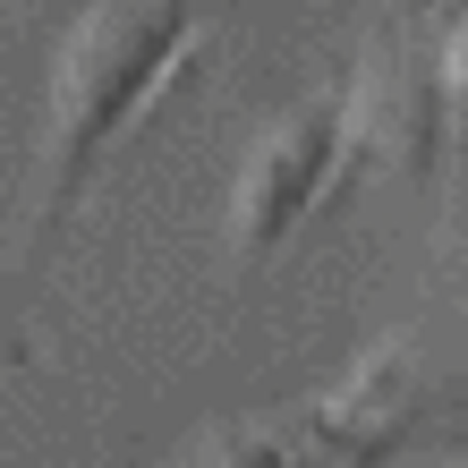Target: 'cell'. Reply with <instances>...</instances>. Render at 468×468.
<instances>
[{"label":"cell","mask_w":468,"mask_h":468,"mask_svg":"<svg viewBox=\"0 0 468 468\" xmlns=\"http://www.w3.org/2000/svg\"><path fill=\"white\" fill-rule=\"evenodd\" d=\"M205 51V0H94L69 26L51 60V102H43V222H35V264L60 247L69 213L86 205L94 171L120 154V136L179 86V69Z\"/></svg>","instance_id":"obj_1"},{"label":"cell","mask_w":468,"mask_h":468,"mask_svg":"<svg viewBox=\"0 0 468 468\" xmlns=\"http://www.w3.org/2000/svg\"><path fill=\"white\" fill-rule=\"evenodd\" d=\"M367 145H375V112H367L357 86H333V94L298 102V112L256 145V162H247V179H239V205H230L239 256L272 264L290 247V230L333 197L357 162H367Z\"/></svg>","instance_id":"obj_2"},{"label":"cell","mask_w":468,"mask_h":468,"mask_svg":"<svg viewBox=\"0 0 468 468\" xmlns=\"http://www.w3.org/2000/svg\"><path fill=\"white\" fill-rule=\"evenodd\" d=\"M409 9H434V0H409Z\"/></svg>","instance_id":"obj_3"}]
</instances>
